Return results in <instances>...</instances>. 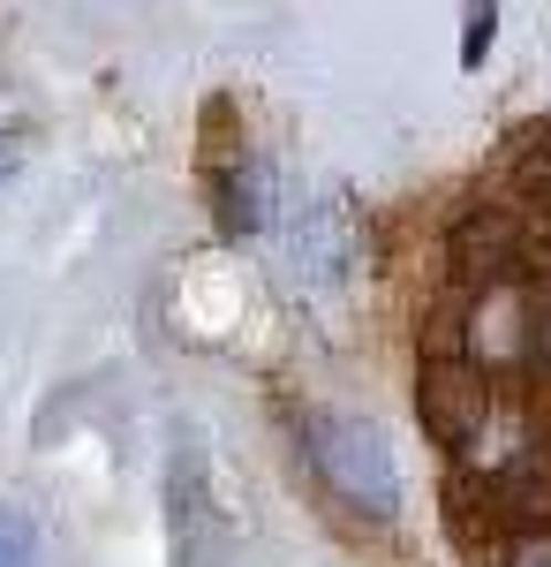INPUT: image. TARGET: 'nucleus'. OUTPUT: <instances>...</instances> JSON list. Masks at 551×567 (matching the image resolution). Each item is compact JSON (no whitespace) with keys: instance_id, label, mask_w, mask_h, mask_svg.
Here are the masks:
<instances>
[{"instance_id":"obj_8","label":"nucleus","mask_w":551,"mask_h":567,"mask_svg":"<svg viewBox=\"0 0 551 567\" xmlns=\"http://www.w3.org/2000/svg\"><path fill=\"white\" fill-rule=\"evenodd\" d=\"M507 567H551V537H521L507 553Z\"/></svg>"},{"instance_id":"obj_2","label":"nucleus","mask_w":551,"mask_h":567,"mask_svg":"<svg viewBox=\"0 0 551 567\" xmlns=\"http://www.w3.org/2000/svg\"><path fill=\"white\" fill-rule=\"evenodd\" d=\"M424 424L454 454H468L484 439V424H491V386H484L476 363H461V355H424Z\"/></svg>"},{"instance_id":"obj_6","label":"nucleus","mask_w":551,"mask_h":567,"mask_svg":"<svg viewBox=\"0 0 551 567\" xmlns=\"http://www.w3.org/2000/svg\"><path fill=\"white\" fill-rule=\"evenodd\" d=\"M491 31H499V0H468L461 8V69H484Z\"/></svg>"},{"instance_id":"obj_4","label":"nucleus","mask_w":551,"mask_h":567,"mask_svg":"<svg viewBox=\"0 0 551 567\" xmlns=\"http://www.w3.org/2000/svg\"><path fill=\"white\" fill-rule=\"evenodd\" d=\"M205 175H212L219 227H227V235H257V227H264V167H250V152L212 144V152H205Z\"/></svg>"},{"instance_id":"obj_7","label":"nucleus","mask_w":551,"mask_h":567,"mask_svg":"<svg viewBox=\"0 0 551 567\" xmlns=\"http://www.w3.org/2000/svg\"><path fill=\"white\" fill-rule=\"evenodd\" d=\"M39 560V537H31V523L15 515V507H0V567H31Z\"/></svg>"},{"instance_id":"obj_5","label":"nucleus","mask_w":551,"mask_h":567,"mask_svg":"<svg viewBox=\"0 0 551 567\" xmlns=\"http://www.w3.org/2000/svg\"><path fill=\"white\" fill-rule=\"evenodd\" d=\"M513 189H521V205H537L551 219V130L521 136V152H513Z\"/></svg>"},{"instance_id":"obj_1","label":"nucleus","mask_w":551,"mask_h":567,"mask_svg":"<svg viewBox=\"0 0 551 567\" xmlns=\"http://www.w3.org/2000/svg\"><path fill=\"white\" fill-rule=\"evenodd\" d=\"M302 446H310L318 477L333 484L355 515H371V523L401 515V470H393V446L371 416H310Z\"/></svg>"},{"instance_id":"obj_3","label":"nucleus","mask_w":551,"mask_h":567,"mask_svg":"<svg viewBox=\"0 0 551 567\" xmlns=\"http://www.w3.org/2000/svg\"><path fill=\"white\" fill-rule=\"evenodd\" d=\"M454 265L461 272H476V280H513L521 265H529V250H521V227H513L507 213H468L461 227H454Z\"/></svg>"}]
</instances>
